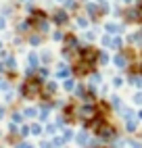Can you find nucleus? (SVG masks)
I'll return each mask as SVG.
<instances>
[{"label": "nucleus", "instance_id": "f257e3e1", "mask_svg": "<svg viewBox=\"0 0 142 148\" xmlns=\"http://www.w3.org/2000/svg\"><path fill=\"white\" fill-rule=\"evenodd\" d=\"M38 90H40V84H38L36 79L27 82V84L23 86V94H25V96H36V94H38Z\"/></svg>", "mask_w": 142, "mask_h": 148}, {"label": "nucleus", "instance_id": "f03ea898", "mask_svg": "<svg viewBox=\"0 0 142 148\" xmlns=\"http://www.w3.org/2000/svg\"><path fill=\"white\" fill-rule=\"evenodd\" d=\"M94 115H96V111H94L92 106H84L82 111H79V117H82V119H86V121H88V119H92Z\"/></svg>", "mask_w": 142, "mask_h": 148}, {"label": "nucleus", "instance_id": "7ed1b4c3", "mask_svg": "<svg viewBox=\"0 0 142 148\" xmlns=\"http://www.w3.org/2000/svg\"><path fill=\"white\" fill-rule=\"evenodd\" d=\"M94 56H96V52H94V50H90V48L82 52V58H84L86 63H92V61H94Z\"/></svg>", "mask_w": 142, "mask_h": 148}, {"label": "nucleus", "instance_id": "20e7f679", "mask_svg": "<svg viewBox=\"0 0 142 148\" xmlns=\"http://www.w3.org/2000/svg\"><path fill=\"white\" fill-rule=\"evenodd\" d=\"M54 19H57V23H65V21H67V15H65V13H57Z\"/></svg>", "mask_w": 142, "mask_h": 148}, {"label": "nucleus", "instance_id": "39448f33", "mask_svg": "<svg viewBox=\"0 0 142 148\" xmlns=\"http://www.w3.org/2000/svg\"><path fill=\"white\" fill-rule=\"evenodd\" d=\"M67 73H69L67 67H59V77H67Z\"/></svg>", "mask_w": 142, "mask_h": 148}, {"label": "nucleus", "instance_id": "423d86ee", "mask_svg": "<svg viewBox=\"0 0 142 148\" xmlns=\"http://www.w3.org/2000/svg\"><path fill=\"white\" fill-rule=\"evenodd\" d=\"M115 63H117L119 67H123V65H125V58H123V56H117V58H115Z\"/></svg>", "mask_w": 142, "mask_h": 148}, {"label": "nucleus", "instance_id": "0eeeda50", "mask_svg": "<svg viewBox=\"0 0 142 148\" xmlns=\"http://www.w3.org/2000/svg\"><path fill=\"white\" fill-rule=\"evenodd\" d=\"M107 29H109V32H119V25H113V23H111V25H107Z\"/></svg>", "mask_w": 142, "mask_h": 148}, {"label": "nucleus", "instance_id": "6e6552de", "mask_svg": "<svg viewBox=\"0 0 142 148\" xmlns=\"http://www.w3.org/2000/svg\"><path fill=\"white\" fill-rule=\"evenodd\" d=\"M0 29H4V19H0Z\"/></svg>", "mask_w": 142, "mask_h": 148}, {"label": "nucleus", "instance_id": "1a4fd4ad", "mask_svg": "<svg viewBox=\"0 0 142 148\" xmlns=\"http://www.w3.org/2000/svg\"><path fill=\"white\" fill-rule=\"evenodd\" d=\"M17 148H32V146H27V144H21V146H17Z\"/></svg>", "mask_w": 142, "mask_h": 148}, {"label": "nucleus", "instance_id": "9d476101", "mask_svg": "<svg viewBox=\"0 0 142 148\" xmlns=\"http://www.w3.org/2000/svg\"><path fill=\"white\" fill-rule=\"evenodd\" d=\"M2 115H4V108H0V117H2Z\"/></svg>", "mask_w": 142, "mask_h": 148}, {"label": "nucleus", "instance_id": "9b49d317", "mask_svg": "<svg viewBox=\"0 0 142 148\" xmlns=\"http://www.w3.org/2000/svg\"><path fill=\"white\" fill-rule=\"evenodd\" d=\"M123 2H130V0H123Z\"/></svg>", "mask_w": 142, "mask_h": 148}]
</instances>
